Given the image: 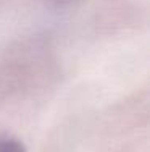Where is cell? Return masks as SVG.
<instances>
[{"instance_id": "obj_1", "label": "cell", "mask_w": 150, "mask_h": 152, "mask_svg": "<svg viewBox=\"0 0 150 152\" xmlns=\"http://www.w3.org/2000/svg\"><path fill=\"white\" fill-rule=\"evenodd\" d=\"M0 152H26V149L15 137H0Z\"/></svg>"}]
</instances>
